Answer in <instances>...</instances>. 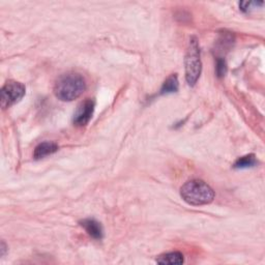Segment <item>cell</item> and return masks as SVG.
Instances as JSON below:
<instances>
[{
	"label": "cell",
	"instance_id": "obj_4",
	"mask_svg": "<svg viewBox=\"0 0 265 265\" xmlns=\"http://www.w3.org/2000/svg\"><path fill=\"white\" fill-rule=\"evenodd\" d=\"M25 86L17 81H8L2 89V107L3 109H8L11 106L20 102L25 95Z\"/></svg>",
	"mask_w": 265,
	"mask_h": 265
},
{
	"label": "cell",
	"instance_id": "obj_5",
	"mask_svg": "<svg viewBox=\"0 0 265 265\" xmlns=\"http://www.w3.org/2000/svg\"><path fill=\"white\" fill-rule=\"evenodd\" d=\"M94 106V101L90 98H87L83 103H81L74 115V124L77 126L86 125L93 115Z\"/></svg>",
	"mask_w": 265,
	"mask_h": 265
},
{
	"label": "cell",
	"instance_id": "obj_11",
	"mask_svg": "<svg viewBox=\"0 0 265 265\" xmlns=\"http://www.w3.org/2000/svg\"><path fill=\"white\" fill-rule=\"evenodd\" d=\"M216 71H217V75L220 78L225 76V74L227 72V64H226V61H225L224 58H218Z\"/></svg>",
	"mask_w": 265,
	"mask_h": 265
},
{
	"label": "cell",
	"instance_id": "obj_6",
	"mask_svg": "<svg viewBox=\"0 0 265 265\" xmlns=\"http://www.w3.org/2000/svg\"><path fill=\"white\" fill-rule=\"evenodd\" d=\"M80 225L85 229L87 233L94 240H102L104 236V230L101 225L94 219H85L80 222Z\"/></svg>",
	"mask_w": 265,
	"mask_h": 265
},
{
	"label": "cell",
	"instance_id": "obj_2",
	"mask_svg": "<svg viewBox=\"0 0 265 265\" xmlns=\"http://www.w3.org/2000/svg\"><path fill=\"white\" fill-rule=\"evenodd\" d=\"M180 196L188 204L200 206L211 203L216 195L214 190L206 182L193 179L181 187Z\"/></svg>",
	"mask_w": 265,
	"mask_h": 265
},
{
	"label": "cell",
	"instance_id": "obj_12",
	"mask_svg": "<svg viewBox=\"0 0 265 265\" xmlns=\"http://www.w3.org/2000/svg\"><path fill=\"white\" fill-rule=\"evenodd\" d=\"M0 251H2V257H4L5 254H6V251H7V246H6L5 242L2 243V247H0Z\"/></svg>",
	"mask_w": 265,
	"mask_h": 265
},
{
	"label": "cell",
	"instance_id": "obj_9",
	"mask_svg": "<svg viewBox=\"0 0 265 265\" xmlns=\"http://www.w3.org/2000/svg\"><path fill=\"white\" fill-rule=\"evenodd\" d=\"M179 88V83H178V78L176 74L171 75L167 80H166L161 88V94H168V93H173L176 92Z\"/></svg>",
	"mask_w": 265,
	"mask_h": 265
},
{
	"label": "cell",
	"instance_id": "obj_10",
	"mask_svg": "<svg viewBox=\"0 0 265 265\" xmlns=\"http://www.w3.org/2000/svg\"><path fill=\"white\" fill-rule=\"evenodd\" d=\"M257 165V160L254 154H248L245 156L240 157L233 165V167L235 169H247L254 167Z\"/></svg>",
	"mask_w": 265,
	"mask_h": 265
},
{
	"label": "cell",
	"instance_id": "obj_1",
	"mask_svg": "<svg viewBox=\"0 0 265 265\" xmlns=\"http://www.w3.org/2000/svg\"><path fill=\"white\" fill-rule=\"evenodd\" d=\"M86 81L80 74L68 73L61 75L55 82L54 94L62 102H72L83 94Z\"/></svg>",
	"mask_w": 265,
	"mask_h": 265
},
{
	"label": "cell",
	"instance_id": "obj_3",
	"mask_svg": "<svg viewBox=\"0 0 265 265\" xmlns=\"http://www.w3.org/2000/svg\"><path fill=\"white\" fill-rule=\"evenodd\" d=\"M201 52L198 40L192 38L189 43V48L184 58L186 66V80L190 86H194L198 79L200 78L202 71V62L200 58Z\"/></svg>",
	"mask_w": 265,
	"mask_h": 265
},
{
	"label": "cell",
	"instance_id": "obj_7",
	"mask_svg": "<svg viewBox=\"0 0 265 265\" xmlns=\"http://www.w3.org/2000/svg\"><path fill=\"white\" fill-rule=\"evenodd\" d=\"M57 150H58V145L55 142H50V141L43 142L36 147L35 152H33V157L36 160H41L55 153Z\"/></svg>",
	"mask_w": 265,
	"mask_h": 265
},
{
	"label": "cell",
	"instance_id": "obj_8",
	"mask_svg": "<svg viewBox=\"0 0 265 265\" xmlns=\"http://www.w3.org/2000/svg\"><path fill=\"white\" fill-rule=\"evenodd\" d=\"M156 262L160 264L178 265V264H182L184 262V258L180 252H171V253L160 255L156 258Z\"/></svg>",
	"mask_w": 265,
	"mask_h": 265
}]
</instances>
